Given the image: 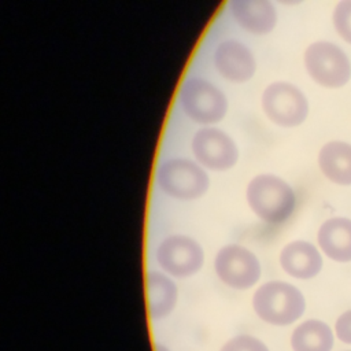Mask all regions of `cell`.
Here are the masks:
<instances>
[{"instance_id": "obj_1", "label": "cell", "mask_w": 351, "mask_h": 351, "mask_svg": "<svg viewBox=\"0 0 351 351\" xmlns=\"http://www.w3.org/2000/svg\"><path fill=\"white\" fill-rule=\"evenodd\" d=\"M245 199L259 219L273 225L287 221L296 206L292 186L274 174L255 176L247 185Z\"/></svg>"}, {"instance_id": "obj_2", "label": "cell", "mask_w": 351, "mask_h": 351, "mask_svg": "<svg viewBox=\"0 0 351 351\" xmlns=\"http://www.w3.org/2000/svg\"><path fill=\"white\" fill-rule=\"evenodd\" d=\"M256 315L271 325L285 326L296 322L306 310V300L295 285L271 280L261 285L252 296Z\"/></svg>"}, {"instance_id": "obj_3", "label": "cell", "mask_w": 351, "mask_h": 351, "mask_svg": "<svg viewBox=\"0 0 351 351\" xmlns=\"http://www.w3.org/2000/svg\"><path fill=\"white\" fill-rule=\"evenodd\" d=\"M156 182L166 195L178 200H195L210 185L206 170L188 158L166 159L158 167Z\"/></svg>"}, {"instance_id": "obj_4", "label": "cell", "mask_w": 351, "mask_h": 351, "mask_svg": "<svg viewBox=\"0 0 351 351\" xmlns=\"http://www.w3.org/2000/svg\"><path fill=\"white\" fill-rule=\"evenodd\" d=\"M180 104L185 115L202 125L219 122L228 111L223 92L202 77H191L180 89Z\"/></svg>"}, {"instance_id": "obj_5", "label": "cell", "mask_w": 351, "mask_h": 351, "mask_svg": "<svg viewBox=\"0 0 351 351\" xmlns=\"http://www.w3.org/2000/svg\"><path fill=\"white\" fill-rule=\"evenodd\" d=\"M308 75L321 86L341 88L351 78V62L347 53L330 41L311 43L303 56Z\"/></svg>"}, {"instance_id": "obj_6", "label": "cell", "mask_w": 351, "mask_h": 351, "mask_svg": "<svg viewBox=\"0 0 351 351\" xmlns=\"http://www.w3.org/2000/svg\"><path fill=\"white\" fill-rule=\"evenodd\" d=\"M261 104L265 115L282 128L299 126L308 115L306 95L296 85L285 81L269 84L262 92Z\"/></svg>"}, {"instance_id": "obj_7", "label": "cell", "mask_w": 351, "mask_h": 351, "mask_svg": "<svg viewBox=\"0 0 351 351\" xmlns=\"http://www.w3.org/2000/svg\"><path fill=\"white\" fill-rule=\"evenodd\" d=\"M214 270L218 278L233 289H250L261 278V262L244 245L228 244L218 250L214 258Z\"/></svg>"}, {"instance_id": "obj_8", "label": "cell", "mask_w": 351, "mask_h": 351, "mask_svg": "<svg viewBox=\"0 0 351 351\" xmlns=\"http://www.w3.org/2000/svg\"><path fill=\"white\" fill-rule=\"evenodd\" d=\"M156 261L167 274L185 278L202 269L204 252L195 239L185 234H170L159 243Z\"/></svg>"}, {"instance_id": "obj_9", "label": "cell", "mask_w": 351, "mask_h": 351, "mask_svg": "<svg viewBox=\"0 0 351 351\" xmlns=\"http://www.w3.org/2000/svg\"><path fill=\"white\" fill-rule=\"evenodd\" d=\"M191 147L197 163L210 170H229L239 159V148L233 138L217 128L199 129L192 137Z\"/></svg>"}, {"instance_id": "obj_10", "label": "cell", "mask_w": 351, "mask_h": 351, "mask_svg": "<svg viewBox=\"0 0 351 351\" xmlns=\"http://www.w3.org/2000/svg\"><path fill=\"white\" fill-rule=\"evenodd\" d=\"M213 62L221 77L236 84L250 81L256 70L254 53L234 38L223 40L215 47Z\"/></svg>"}, {"instance_id": "obj_11", "label": "cell", "mask_w": 351, "mask_h": 351, "mask_svg": "<svg viewBox=\"0 0 351 351\" xmlns=\"http://www.w3.org/2000/svg\"><path fill=\"white\" fill-rule=\"evenodd\" d=\"M230 15L250 34L270 33L277 23V11L267 0H233L229 3Z\"/></svg>"}, {"instance_id": "obj_12", "label": "cell", "mask_w": 351, "mask_h": 351, "mask_svg": "<svg viewBox=\"0 0 351 351\" xmlns=\"http://www.w3.org/2000/svg\"><path fill=\"white\" fill-rule=\"evenodd\" d=\"M280 266L282 270L299 280L315 277L322 269V256L318 248L304 240L288 243L280 252Z\"/></svg>"}, {"instance_id": "obj_13", "label": "cell", "mask_w": 351, "mask_h": 351, "mask_svg": "<svg viewBox=\"0 0 351 351\" xmlns=\"http://www.w3.org/2000/svg\"><path fill=\"white\" fill-rule=\"evenodd\" d=\"M317 241L322 252L336 262H351V219L335 217L318 229Z\"/></svg>"}, {"instance_id": "obj_14", "label": "cell", "mask_w": 351, "mask_h": 351, "mask_svg": "<svg viewBox=\"0 0 351 351\" xmlns=\"http://www.w3.org/2000/svg\"><path fill=\"white\" fill-rule=\"evenodd\" d=\"M318 166L322 174L337 185H351V144L329 141L318 152Z\"/></svg>"}, {"instance_id": "obj_15", "label": "cell", "mask_w": 351, "mask_h": 351, "mask_svg": "<svg viewBox=\"0 0 351 351\" xmlns=\"http://www.w3.org/2000/svg\"><path fill=\"white\" fill-rule=\"evenodd\" d=\"M147 306L152 319L169 315L177 303V287L170 277L159 271H149L145 278Z\"/></svg>"}, {"instance_id": "obj_16", "label": "cell", "mask_w": 351, "mask_h": 351, "mask_svg": "<svg viewBox=\"0 0 351 351\" xmlns=\"http://www.w3.org/2000/svg\"><path fill=\"white\" fill-rule=\"evenodd\" d=\"M335 336L321 319H306L291 335L292 351H332Z\"/></svg>"}, {"instance_id": "obj_17", "label": "cell", "mask_w": 351, "mask_h": 351, "mask_svg": "<svg viewBox=\"0 0 351 351\" xmlns=\"http://www.w3.org/2000/svg\"><path fill=\"white\" fill-rule=\"evenodd\" d=\"M332 19L337 34L351 44V0L339 1L333 10Z\"/></svg>"}, {"instance_id": "obj_18", "label": "cell", "mask_w": 351, "mask_h": 351, "mask_svg": "<svg viewBox=\"0 0 351 351\" xmlns=\"http://www.w3.org/2000/svg\"><path fill=\"white\" fill-rule=\"evenodd\" d=\"M219 351H270V350L262 340L251 335H239L228 340Z\"/></svg>"}, {"instance_id": "obj_19", "label": "cell", "mask_w": 351, "mask_h": 351, "mask_svg": "<svg viewBox=\"0 0 351 351\" xmlns=\"http://www.w3.org/2000/svg\"><path fill=\"white\" fill-rule=\"evenodd\" d=\"M336 337L344 343L351 344V310L344 311L335 324Z\"/></svg>"}, {"instance_id": "obj_20", "label": "cell", "mask_w": 351, "mask_h": 351, "mask_svg": "<svg viewBox=\"0 0 351 351\" xmlns=\"http://www.w3.org/2000/svg\"><path fill=\"white\" fill-rule=\"evenodd\" d=\"M155 351H170L169 347H166L165 344H155Z\"/></svg>"}, {"instance_id": "obj_21", "label": "cell", "mask_w": 351, "mask_h": 351, "mask_svg": "<svg viewBox=\"0 0 351 351\" xmlns=\"http://www.w3.org/2000/svg\"><path fill=\"white\" fill-rule=\"evenodd\" d=\"M348 351H351V350H348Z\"/></svg>"}]
</instances>
